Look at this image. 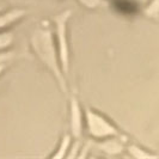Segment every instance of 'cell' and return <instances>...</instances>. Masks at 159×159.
<instances>
[{"label": "cell", "instance_id": "6da1fadb", "mask_svg": "<svg viewBox=\"0 0 159 159\" xmlns=\"http://www.w3.org/2000/svg\"><path fill=\"white\" fill-rule=\"evenodd\" d=\"M30 46L35 55L41 61V64L46 66V68L56 79L57 85L60 86L62 93L65 96H68V86L66 83V77L64 75L60 66L55 40L52 29L44 24L39 25L32 32Z\"/></svg>", "mask_w": 159, "mask_h": 159}, {"label": "cell", "instance_id": "7a4b0ae2", "mask_svg": "<svg viewBox=\"0 0 159 159\" xmlns=\"http://www.w3.org/2000/svg\"><path fill=\"white\" fill-rule=\"evenodd\" d=\"M71 10H66L53 18V22L55 24L54 40H55L60 66L65 77H68L70 74V43H68V35H67V31H68L67 23L71 18Z\"/></svg>", "mask_w": 159, "mask_h": 159}, {"label": "cell", "instance_id": "3957f363", "mask_svg": "<svg viewBox=\"0 0 159 159\" xmlns=\"http://www.w3.org/2000/svg\"><path fill=\"white\" fill-rule=\"evenodd\" d=\"M84 116L89 135L92 136L95 140H102L112 136H125L110 120L89 107L84 110Z\"/></svg>", "mask_w": 159, "mask_h": 159}, {"label": "cell", "instance_id": "277c9868", "mask_svg": "<svg viewBox=\"0 0 159 159\" xmlns=\"http://www.w3.org/2000/svg\"><path fill=\"white\" fill-rule=\"evenodd\" d=\"M83 116L84 112L79 103V99L75 95H72L70 98V128L71 136L75 140H80L83 134Z\"/></svg>", "mask_w": 159, "mask_h": 159}, {"label": "cell", "instance_id": "5b68a950", "mask_svg": "<svg viewBox=\"0 0 159 159\" xmlns=\"http://www.w3.org/2000/svg\"><path fill=\"white\" fill-rule=\"evenodd\" d=\"M126 143H127L126 136H112V138L97 140L95 146L97 150L104 152L109 156H116V154L122 153V151L125 150Z\"/></svg>", "mask_w": 159, "mask_h": 159}, {"label": "cell", "instance_id": "8992f818", "mask_svg": "<svg viewBox=\"0 0 159 159\" xmlns=\"http://www.w3.org/2000/svg\"><path fill=\"white\" fill-rule=\"evenodd\" d=\"M26 13H28V11L24 8H12L4 13L0 12V31L6 30L8 26H11L12 24L20 20Z\"/></svg>", "mask_w": 159, "mask_h": 159}, {"label": "cell", "instance_id": "52a82bcc", "mask_svg": "<svg viewBox=\"0 0 159 159\" xmlns=\"http://www.w3.org/2000/svg\"><path fill=\"white\" fill-rule=\"evenodd\" d=\"M72 143V136L70 134H65L61 138V141L57 146V150H56L55 153H53L50 156V158H64L66 157L67 152L70 150V146H71Z\"/></svg>", "mask_w": 159, "mask_h": 159}, {"label": "cell", "instance_id": "ba28073f", "mask_svg": "<svg viewBox=\"0 0 159 159\" xmlns=\"http://www.w3.org/2000/svg\"><path fill=\"white\" fill-rule=\"evenodd\" d=\"M127 151L133 158H135V159H147V158L156 159V158H158L157 154H152V153L145 151L143 148L139 147V146H136V145H129V146L127 147Z\"/></svg>", "mask_w": 159, "mask_h": 159}, {"label": "cell", "instance_id": "9c48e42d", "mask_svg": "<svg viewBox=\"0 0 159 159\" xmlns=\"http://www.w3.org/2000/svg\"><path fill=\"white\" fill-rule=\"evenodd\" d=\"M15 41V36L11 31L2 30L0 31V50H6L12 46Z\"/></svg>", "mask_w": 159, "mask_h": 159}, {"label": "cell", "instance_id": "30bf717a", "mask_svg": "<svg viewBox=\"0 0 159 159\" xmlns=\"http://www.w3.org/2000/svg\"><path fill=\"white\" fill-rule=\"evenodd\" d=\"M78 1L80 2V5H83L89 10H98L108 6L107 0H78Z\"/></svg>", "mask_w": 159, "mask_h": 159}, {"label": "cell", "instance_id": "8fae6325", "mask_svg": "<svg viewBox=\"0 0 159 159\" xmlns=\"http://www.w3.org/2000/svg\"><path fill=\"white\" fill-rule=\"evenodd\" d=\"M145 15L150 18L153 19H158V0H152V2H150V5L145 8Z\"/></svg>", "mask_w": 159, "mask_h": 159}, {"label": "cell", "instance_id": "7c38bea8", "mask_svg": "<svg viewBox=\"0 0 159 159\" xmlns=\"http://www.w3.org/2000/svg\"><path fill=\"white\" fill-rule=\"evenodd\" d=\"M70 153L66 154L67 158H75L77 157V152L80 151V140H75V143H73V146L71 147V150H68Z\"/></svg>", "mask_w": 159, "mask_h": 159}, {"label": "cell", "instance_id": "4fadbf2b", "mask_svg": "<svg viewBox=\"0 0 159 159\" xmlns=\"http://www.w3.org/2000/svg\"><path fill=\"white\" fill-rule=\"evenodd\" d=\"M0 12H2V6L0 5Z\"/></svg>", "mask_w": 159, "mask_h": 159}, {"label": "cell", "instance_id": "5bb4252c", "mask_svg": "<svg viewBox=\"0 0 159 159\" xmlns=\"http://www.w3.org/2000/svg\"><path fill=\"white\" fill-rule=\"evenodd\" d=\"M10 1H15V0H10Z\"/></svg>", "mask_w": 159, "mask_h": 159}]
</instances>
